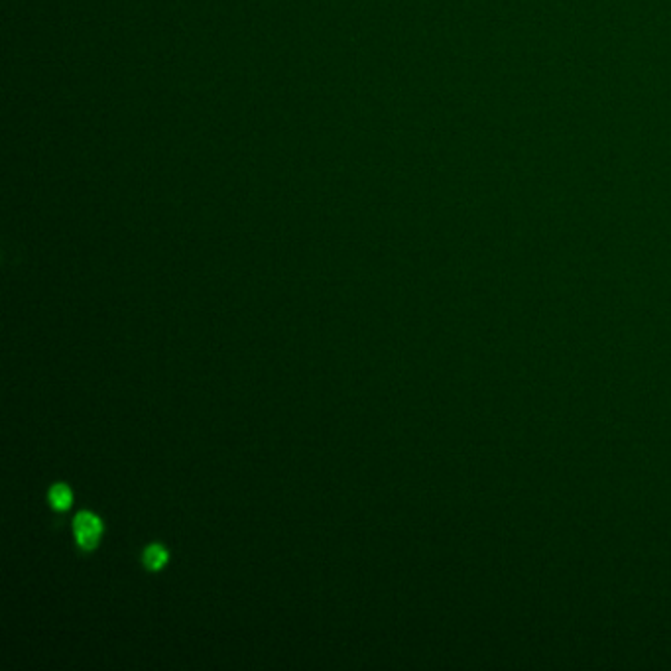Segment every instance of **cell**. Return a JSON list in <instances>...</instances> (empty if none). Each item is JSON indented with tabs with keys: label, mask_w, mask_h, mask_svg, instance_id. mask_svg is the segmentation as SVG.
<instances>
[{
	"label": "cell",
	"mask_w": 671,
	"mask_h": 671,
	"mask_svg": "<svg viewBox=\"0 0 671 671\" xmlns=\"http://www.w3.org/2000/svg\"><path fill=\"white\" fill-rule=\"evenodd\" d=\"M102 527L99 518H95L93 514H89V512H83V514H79L75 518V534L77 540H79V544L83 545V547H93L99 542V535H101Z\"/></svg>",
	"instance_id": "6da1fadb"
},
{
	"label": "cell",
	"mask_w": 671,
	"mask_h": 671,
	"mask_svg": "<svg viewBox=\"0 0 671 671\" xmlns=\"http://www.w3.org/2000/svg\"><path fill=\"white\" fill-rule=\"evenodd\" d=\"M50 502H51V506H53L55 510L69 508V504H71V493H69L68 486H63V485L53 486L50 493Z\"/></svg>",
	"instance_id": "3957f363"
},
{
	"label": "cell",
	"mask_w": 671,
	"mask_h": 671,
	"mask_svg": "<svg viewBox=\"0 0 671 671\" xmlns=\"http://www.w3.org/2000/svg\"><path fill=\"white\" fill-rule=\"evenodd\" d=\"M168 561V552L162 545H150L144 552V563L150 569H162Z\"/></svg>",
	"instance_id": "7a4b0ae2"
}]
</instances>
